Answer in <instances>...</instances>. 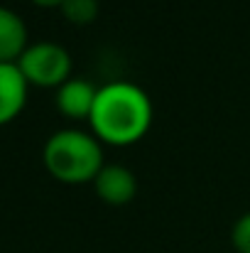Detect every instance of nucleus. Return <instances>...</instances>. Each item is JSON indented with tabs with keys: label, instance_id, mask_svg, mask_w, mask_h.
Wrapping results in <instances>:
<instances>
[{
	"label": "nucleus",
	"instance_id": "10",
	"mask_svg": "<svg viewBox=\"0 0 250 253\" xmlns=\"http://www.w3.org/2000/svg\"><path fill=\"white\" fill-rule=\"evenodd\" d=\"M32 2L39 7H59L62 5V0H32Z\"/></svg>",
	"mask_w": 250,
	"mask_h": 253
},
{
	"label": "nucleus",
	"instance_id": "9",
	"mask_svg": "<svg viewBox=\"0 0 250 253\" xmlns=\"http://www.w3.org/2000/svg\"><path fill=\"white\" fill-rule=\"evenodd\" d=\"M231 244L238 253H250V211L243 214L231 229Z\"/></svg>",
	"mask_w": 250,
	"mask_h": 253
},
{
	"label": "nucleus",
	"instance_id": "2",
	"mask_svg": "<svg viewBox=\"0 0 250 253\" xmlns=\"http://www.w3.org/2000/svg\"><path fill=\"white\" fill-rule=\"evenodd\" d=\"M47 172L64 184L93 182L103 168V150L98 140L83 130H57L42 150Z\"/></svg>",
	"mask_w": 250,
	"mask_h": 253
},
{
	"label": "nucleus",
	"instance_id": "4",
	"mask_svg": "<svg viewBox=\"0 0 250 253\" xmlns=\"http://www.w3.org/2000/svg\"><path fill=\"white\" fill-rule=\"evenodd\" d=\"M96 194L101 202L110 207H123L138 194V179L135 174L123 165H103L93 179Z\"/></svg>",
	"mask_w": 250,
	"mask_h": 253
},
{
	"label": "nucleus",
	"instance_id": "3",
	"mask_svg": "<svg viewBox=\"0 0 250 253\" xmlns=\"http://www.w3.org/2000/svg\"><path fill=\"white\" fill-rule=\"evenodd\" d=\"M17 69L22 72L25 82L39 88H52V86L67 84L71 77V57L69 52L57 44V42H35L27 44L22 57L15 62Z\"/></svg>",
	"mask_w": 250,
	"mask_h": 253
},
{
	"label": "nucleus",
	"instance_id": "1",
	"mask_svg": "<svg viewBox=\"0 0 250 253\" xmlns=\"http://www.w3.org/2000/svg\"><path fill=\"white\" fill-rule=\"evenodd\" d=\"M88 123L98 140L130 145L147 133L152 123V103L140 86L113 82L98 88Z\"/></svg>",
	"mask_w": 250,
	"mask_h": 253
},
{
	"label": "nucleus",
	"instance_id": "8",
	"mask_svg": "<svg viewBox=\"0 0 250 253\" xmlns=\"http://www.w3.org/2000/svg\"><path fill=\"white\" fill-rule=\"evenodd\" d=\"M59 10H62L64 20L83 27L98 17V0H62Z\"/></svg>",
	"mask_w": 250,
	"mask_h": 253
},
{
	"label": "nucleus",
	"instance_id": "6",
	"mask_svg": "<svg viewBox=\"0 0 250 253\" xmlns=\"http://www.w3.org/2000/svg\"><path fill=\"white\" fill-rule=\"evenodd\" d=\"M27 86L17 64H0V126L20 116L27 103Z\"/></svg>",
	"mask_w": 250,
	"mask_h": 253
},
{
	"label": "nucleus",
	"instance_id": "7",
	"mask_svg": "<svg viewBox=\"0 0 250 253\" xmlns=\"http://www.w3.org/2000/svg\"><path fill=\"white\" fill-rule=\"evenodd\" d=\"M27 49V27L22 17L0 5V64H15Z\"/></svg>",
	"mask_w": 250,
	"mask_h": 253
},
{
	"label": "nucleus",
	"instance_id": "5",
	"mask_svg": "<svg viewBox=\"0 0 250 253\" xmlns=\"http://www.w3.org/2000/svg\"><path fill=\"white\" fill-rule=\"evenodd\" d=\"M96 93L98 88L86 82V79H69L67 84L57 88V108L62 116L74 118V121H88L93 103H96Z\"/></svg>",
	"mask_w": 250,
	"mask_h": 253
}]
</instances>
